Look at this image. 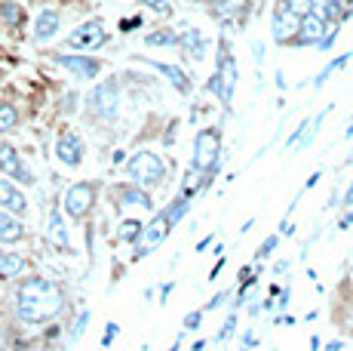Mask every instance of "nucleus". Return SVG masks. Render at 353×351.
<instances>
[{
  "mask_svg": "<svg viewBox=\"0 0 353 351\" xmlns=\"http://www.w3.org/2000/svg\"><path fill=\"white\" fill-rule=\"evenodd\" d=\"M12 312L22 323H31V327H40V323L56 321L59 314L65 312V290L59 287L56 281H46L40 274H31L16 287V296H12Z\"/></svg>",
  "mask_w": 353,
  "mask_h": 351,
  "instance_id": "f257e3e1",
  "label": "nucleus"
},
{
  "mask_svg": "<svg viewBox=\"0 0 353 351\" xmlns=\"http://www.w3.org/2000/svg\"><path fill=\"white\" fill-rule=\"evenodd\" d=\"M123 170L129 176V182L139 185V188H145V191L166 182V164H163V158L154 154V151H135L132 158L126 160Z\"/></svg>",
  "mask_w": 353,
  "mask_h": 351,
  "instance_id": "f03ea898",
  "label": "nucleus"
},
{
  "mask_svg": "<svg viewBox=\"0 0 353 351\" xmlns=\"http://www.w3.org/2000/svg\"><path fill=\"white\" fill-rule=\"evenodd\" d=\"M234 86H236V59L230 56L228 40H221L219 46V62H215L212 77L206 80V90L215 93L221 99V105L230 108V99H234Z\"/></svg>",
  "mask_w": 353,
  "mask_h": 351,
  "instance_id": "7ed1b4c3",
  "label": "nucleus"
},
{
  "mask_svg": "<svg viewBox=\"0 0 353 351\" xmlns=\"http://www.w3.org/2000/svg\"><path fill=\"white\" fill-rule=\"evenodd\" d=\"M86 111L99 120H114L120 111V84L117 80H101L92 86V93L86 96Z\"/></svg>",
  "mask_w": 353,
  "mask_h": 351,
  "instance_id": "20e7f679",
  "label": "nucleus"
},
{
  "mask_svg": "<svg viewBox=\"0 0 353 351\" xmlns=\"http://www.w3.org/2000/svg\"><path fill=\"white\" fill-rule=\"evenodd\" d=\"M96 194H99L96 182H74L62 198L65 213L71 216V219H86V216L92 213V207H96Z\"/></svg>",
  "mask_w": 353,
  "mask_h": 351,
  "instance_id": "39448f33",
  "label": "nucleus"
},
{
  "mask_svg": "<svg viewBox=\"0 0 353 351\" xmlns=\"http://www.w3.org/2000/svg\"><path fill=\"white\" fill-rule=\"evenodd\" d=\"M221 160V133L219 130H200L194 139V170H209V167Z\"/></svg>",
  "mask_w": 353,
  "mask_h": 351,
  "instance_id": "423d86ee",
  "label": "nucleus"
},
{
  "mask_svg": "<svg viewBox=\"0 0 353 351\" xmlns=\"http://www.w3.org/2000/svg\"><path fill=\"white\" fill-rule=\"evenodd\" d=\"M169 231H172V225H169V222L163 219V213H154V219L145 225V231H141L139 244H135L132 262H139V259H145V256H151L154 249H157L163 240L169 238Z\"/></svg>",
  "mask_w": 353,
  "mask_h": 351,
  "instance_id": "0eeeda50",
  "label": "nucleus"
},
{
  "mask_svg": "<svg viewBox=\"0 0 353 351\" xmlns=\"http://www.w3.org/2000/svg\"><path fill=\"white\" fill-rule=\"evenodd\" d=\"M52 62L62 65L65 71H71V77L77 80H96L101 74V62L96 56H83V53H68V56H52Z\"/></svg>",
  "mask_w": 353,
  "mask_h": 351,
  "instance_id": "6e6552de",
  "label": "nucleus"
},
{
  "mask_svg": "<svg viewBox=\"0 0 353 351\" xmlns=\"http://www.w3.org/2000/svg\"><path fill=\"white\" fill-rule=\"evenodd\" d=\"M105 40H108L105 25H101L99 19H92V22H83L80 28H74L71 35H68V46H71V50H99Z\"/></svg>",
  "mask_w": 353,
  "mask_h": 351,
  "instance_id": "1a4fd4ad",
  "label": "nucleus"
},
{
  "mask_svg": "<svg viewBox=\"0 0 353 351\" xmlns=\"http://www.w3.org/2000/svg\"><path fill=\"white\" fill-rule=\"evenodd\" d=\"M0 173L3 176H12V179L19 182V185H34V173L28 170V167H25V160L19 158V151L12 145H0Z\"/></svg>",
  "mask_w": 353,
  "mask_h": 351,
  "instance_id": "9d476101",
  "label": "nucleus"
},
{
  "mask_svg": "<svg viewBox=\"0 0 353 351\" xmlns=\"http://www.w3.org/2000/svg\"><path fill=\"white\" fill-rule=\"evenodd\" d=\"M83 151H86V145H83V139H80L77 133H62V136L56 139V158H59V164L80 167V164H83Z\"/></svg>",
  "mask_w": 353,
  "mask_h": 351,
  "instance_id": "9b49d317",
  "label": "nucleus"
},
{
  "mask_svg": "<svg viewBox=\"0 0 353 351\" xmlns=\"http://www.w3.org/2000/svg\"><path fill=\"white\" fill-rule=\"evenodd\" d=\"M325 31H329V25H325L323 19H316L314 12H307V16H301V22H298V35L292 37V44L295 46H316L325 37Z\"/></svg>",
  "mask_w": 353,
  "mask_h": 351,
  "instance_id": "f8f14e48",
  "label": "nucleus"
},
{
  "mask_svg": "<svg viewBox=\"0 0 353 351\" xmlns=\"http://www.w3.org/2000/svg\"><path fill=\"white\" fill-rule=\"evenodd\" d=\"M0 210L12 213V216L28 213V198H25L16 182H10V179H0Z\"/></svg>",
  "mask_w": 353,
  "mask_h": 351,
  "instance_id": "ddd939ff",
  "label": "nucleus"
},
{
  "mask_svg": "<svg viewBox=\"0 0 353 351\" xmlns=\"http://www.w3.org/2000/svg\"><path fill=\"white\" fill-rule=\"evenodd\" d=\"M298 22H301V19L292 16L289 10L280 6V10L274 12V19H270V35H274L276 44H286V40H292L298 35Z\"/></svg>",
  "mask_w": 353,
  "mask_h": 351,
  "instance_id": "4468645a",
  "label": "nucleus"
},
{
  "mask_svg": "<svg viewBox=\"0 0 353 351\" xmlns=\"http://www.w3.org/2000/svg\"><path fill=\"white\" fill-rule=\"evenodd\" d=\"M59 28H62V16L56 10H40L37 19H34V40L46 44V40H52L59 35Z\"/></svg>",
  "mask_w": 353,
  "mask_h": 351,
  "instance_id": "2eb2a0df",
  "label": "nucleus"
},
{
  "mask_svg": "<svg viewBox=\"0 0 353 351\" xmlns=\"http://www.w3.org/2000/svg\"><path fill=\"white\" fill-rule=\"evenodd\" d=\"M111 194H117V204L120 207H145V210H154V200H151V194L145 191V188H139V185H117Z\"/></svg>",
  "mask_w": 353,
  "mask_h": 351,
  "instance_id": "dca6fc26",
  "label": "nucleus"
},
{
  "mask_svg": "<svg viewBox=\"0 0 353 351\" xmlns=\"http://www.w3.org/2000/svg\"><path fill=\"white\" fill-rule=\"evenodd\" d=\"M310 12H314L316 19H323L325 25H338L347 16V3H344V0H314Z\"/></svg>",
  "mask_w": 353,
  "mask_h": 351,
  "instance_id": "f3484780",
  "label": "nucleus"
},
{
  "mask_svg": "<svg viewBox=\"0 0 353 351\" xmlns=\"http://www.w3.org/2000/svg\"><path fill=\"white\" fill-rule=\"evenodd\" d=\"M25 272H28V259L22 253H12V249L0 253V281H16Z\"/></svg>",
  "mask_w": 353,
  "mask_h": 351,
  "instance_id": "a211bd4d",
  "label": "nucleus"
},
{
  "mask_svg": "<svg viewBox=\"0 0 353 351\" xmlns=\"http://www.w3.org/2000/svg\"><path fill=\"white\" fill-rule=\"evenodd\" d=\"M25 234L28 231H25V222L19 216L0 210V244H19V240H25Z\"/></svg>",
  "mask_w": 353,
  "mask_h": 351,
  "instance_id": "6ab92c4d",
  "label": "nucleus"
},
{
  "mask_svg": "<svg viewBox=\"0 0 353 351\" xmlns=\"http://www.w3.org/2000/svg\"><path fill=\"white\" fill-rule=\"evenodd\" d=\"M148 65H154V68H157L163 77L169 80V84L175 86V90L181 93V96H188V93H191V80H188V74L179 68V65H166V62H157V59H145Z\"/></svg>",
  "mask_w": 353,
  "mask_h": 351,
  "instance_id": "aec40b11",
  "label": "nucleus"
},
{
  "mask_svg": "<svg viewBox=\"0 0 353 351\" xmlns=\"http://www.w3.org/2000/svg\"><path fill=\"white\" fill-rule=\"evenodd\" d=\"M179 44H181V50H185V53H191L194 62H203V59H206L209 44H206V37L200 35V28H191V25H188L185 35L179 37Z\"/></svg>",
  "mask_w": 353,
  "mask_h": 351,
  "instance_id": "412c9836",
  "label": "nucleus"
},
{
  "mask_svg": "<svg viewBox=\"0 0 353 351\" xmlns=\"http://www.w3.org/2000/svg\"><path fill=\"white\" fill-rule=\"evenodd\" d=\"M46 234H50V240L56 244L62 253H71V238H68V228H65V219L59 210L50 213V225H46Z\"/></svg>",
  "mask_w": 353,
  "mask_h": 351,
  "instance_id": "4be33fe9",
  "label": "nucleus"
},
{
  "mask_svg": "<svg viewBox=\"0 0 353 351\" xmlns=\"http://www.w3.org/2000/svg\"><path fill=\"white\" fill-rule=\"evenodd\" d=\"M188 210H191V198H188V194H179V198L163 210V219H166L169 225H179V222L188 216Z\"/></svg>",
  "mask_w": 353,
  "mask_h": 351,
  "instance_id": "5701e85b",
  "label": "nucleus"
},
{
  "mask_svg": "<svg viewBox=\"0 0 353 351\" xmlns=\"http://www.w3.org/2000/svg\"><path fill=\"white\" fill-rule=\"evenodd\" d=\"M0 19L6 22V28H19L25 22V10L16 0H0Z\"/></svg>",
  "mask_w": 353,
  "mask_h": 351,
  "instance_id": "b1692460",
  "label": "nucleus"
},
{
  "mask_svg": "<svg viewBox=\"0 0 353 351\" xmlns=\"http://www.w3.org/2000/svg\"><path fill=\"white\" fill-rule=\"evenodd\" d=\"M141 231H145V222L139 219H123L117 228V240H123V244H139Z\"/></svg>",
  "mask_w": 353,
  "mask_h": 351,
  "instance_id": "393cba45",
  "label": "nucleus"
},
{
  "mask_svg": "<svg viewBox=\"0 0 353 351\" xmlns=\"http://www.w3.org/2000/svg\"><path fill=\"white\" fill-rule=\"evenodd\" d=\"M19 126V108L12 102H0V136L12 133Z\"/></svg>",
  "mask_w": 353,
  "mask_h": 351,
  "instance_id": "a878e982",
  "label": "nucleus"
},
{
  "mask_svg": "<svg viewBox=\"0 0 353 351\" xmlns=\"http://www.w3.org/2000/svg\"><path fill=\"white\" fill-rule=\"evenodd\" d=\"M350 59H353V53H341V56H338L335 62H329V65H325V68H323L320 74H316V80H314V90H323V86H325V80H329L335 71H341L344 65L350 62Z\"/></svg>",
  "mask_w": 353,
  "mask_h": 351,
  "instance_id": "bb28decb",
  "label": "nucleus"
},
{
  "mask_svg": "<svg viewBox=\"0 0 353 351\" xmlns=\"http://www.w3.org/2000/svg\"><path fill=\"white\" fill-rule=\"evenodd\" d=\"M148 46H179V35H175L172 28H163V31H151V35L145 37Z\"/></svg>",
  "mask_w": 353,
  "mask_h": 351,
  "instance_id": "cd10ccee",
  "label": "nucleus"
},
{
  "mask_svg": "<svg viewBox=\"0 0 353 351\" xmlns=\"http://www.w3.org/2000/svg\"><path fill=\"white\" fill-rule=\"evenodd\" d=\"M249 0H215V12L219 16H236V12L246 10Z\"/></svg>",
  "mask_w": 353,
  "mask_h": 351,
  "instance_id": "c85d7f7f",
  "label": "nucleus"
},
{
  "mask_svg": "<svg viewBox=\"0 0 353 351\" xmlns=\"http://www.w3.org/2000/svg\"><path fill=\"white\" fill-rule=\"evenodd\" d=\"M90 312H86V308H83V312H80V317H77V321H74V327H71V333H68V345H74V342H77L80 339V336H83L86 333V323H90Z\"/></svg>",
  "mask_w": 353,
  "mask_h": 351,
  "instance_id": "c756f323",
  "label": "nucleus"
},
{
  "mask_svg": "<svg viewBox=\"0 0 353 351\" xmlns=\"http://www.w3.org/2000/svg\"><path fill=\"white\" fill-rule=\"evenodd\" d=\"M310 6H314V0H283V10H289L292 16H307L310 12Z\"/></svg>",
  "mask_w": 353,
  "mask_h": 351,
  "instance_id": "7c9ffc66",
  "label": "nucleus"
},
{
  "mask_svg": "<svg viewBox=\"0 0 353 351\" xmlns=\"http://www.w3.org/2000/svg\"><path fill=\"white\" fill-rule=\"evenodd\" d=\"M276 244H280V234H270V238H264V244L258 247V256H255V259H268V256L276 249Z\"/></svg>",
  "mask_w": 353,
  "mask_h": 351,
  "instance_id": "2f4dec72",
  "label": "nucleus"
},
{
  "mask_svg": "<svg viewBox=\"0 0 353 351\" xmlns=\"http://www.w3.org/2000/svg\"><path fill=\"white\" fill-rule=\"evenodd\" d=\"M141 3H145L148 10L160 12V16H169V12H172V3H169V0H141Z\"/></svg>",
  "mask_w": 353,
  "mask_h": 351,
  "instance_id": "473e14b6",
  "label": "nucleus"
},
{
  "mask_svg": "<svg viewBox=\"0 0 353 351\" xmlns=\"http://www.w3.org/2000/svg\"><path fill=\"white\" fill-rule=\"evenodd\" d=\"M141 25H145V19H141V16H132V19H123V22H120V31H123V35H129V31L141 28Z\"/></svg>",
  "mask_w": 353,
  "mask_h": 351,
  "instance_id": "72a5a7b5",
  "label": "nucleus"
},
{
  "mask_svg": "<svg viewBox=\"0 0 353 351\" xmlns=\"http://www.w3.org/2000/svg\"><path fill=\"white\" fill-rule=\"evenodd\" d=\"M200 321H203V308H196V312L185 314V330H200Z\"/></svg>",
  "mask_w": 353,
  "mask_h": 351,
  "instance_id": "f704fd0d",
  "label": "nucleus"
},
{
  "mask_svg": "<svg viewBox=\"0 0 353 351\" xmlns=\"http://www.w3.org/2000/svg\"><path fill=\"white\" fill-rule=\"evenodd\" d=\"M228 296H230V293H215L212 299H209L206 305H203V314H206V312H215V308H219V305H225V299H228Z\"/></svg>",
  "mask_w": 353,
  "mask_h": 351,
  "instance_id": "c9c22d12",
  "label": "nucleus"
},
{
  "mask_svg": "<svg viewBox=\"0 0 353 351\" xmlns=\"http://www.w3.org/2000/svg\"><path fill=\"white\" fill-rule=\"evenodd\" d=\"M120 333V327H117V323H108V327H105V336H101V348H108V345H111V342H114V336H117Z\"/></svg>",
  "mask_w": 353,
  "mask_h": 351,
  "instance_id": "e433bc0d",
  "label": "nucleus"
},
{
  "mask_svg": "<svg viewBox=\"0 0 353 351\" xmlns=\"http://www.w3.org/2000/svg\"><path fill=\"white\" fill-rule=\"evenodd\" d=\"M234 327H236V312H230V317L225 321V327H221V333H219V342H225L230 333H234Z\"/></svg>",
  "mask_w": 353,
  "mask_h": 351,
  "instance_id": "4c0bfd02",
  "label": "nucleus"
},
{
  "mask_svg": "<svg viewBox=\"0 0 353 351\" xmlns=\"http://www.w3.org/2000/svg\"><path fill=\"white\" fill-rule=\"evenodd\" d=\"M172 290H175V283H172V281H169V283H163V287H160V302H163V305H166V302H169V296H172Z\"/></svg>",
  "mask_w": 353,
  "mask_h": 351,
  "instance_id": "58836bf2",
  "label": "nucleus"
},
{
  "mask_svg": "<svg viewBox=\"0 0 353 351\" xmlns=\"http://www.w3.org/2000/svg\"><path fill=\"white\" fill-rule=\"evenodd\" d=\"M338 204H341V207H353V182L347 185V191H344V198L338 200Z\"/></svg>",
  "mask_w": 353,
  "mask_h": 351,
  "instance_id": "ea45409f",
  "label": "nucleus"
},
{
  "mask_svg": "<svg viewBox=\"0 0 353 351\" xmlns=\"http://www.w3.org/2000/svg\"><path fill=\"white\" fill-rule=\"evenodd\" d=\"M353 225V210L347 213V216H344V219L341 222H338V231H347V228Z\"/></svg>",
  "mask_w": 353,
  "mask_h": 351,
  "instance_id": "a19ab883",
  "label": "nucleus"
},
{
  "mask_svg": "<svg viewBox=\"0 0 353 351\" xmlns=\"http://www.w3.org/2000/svg\"><path fill=\"white\" fill-rule=\"evenodd\" d=\"M280 234H286V238H292V234H295V225L283 219V222H280Z\"/></svg>",
  "mask_w": 353,
  "mask_h": 351,
  "instance_id": "79ce46f5",
  "label": "nucleus"
},
{
  "mask_svg": "<svg viewBox=\"0 0 353 351\" xmlns=\"http://www.w3.org/2000/svg\"><path fill=\"white\" fill-rule=\"evenodd\" d=\"M221 268H225V256H221V259L215 262V268H212V272H209V281H215V278H219V274H221Z\"/></svg>",
  "mask_w": 353,
  "mask_h": 351,
  "instance_id": "37998d69",
  "label": "nucleus"
},
{
  "mask_svg": "<svg viewBox=\"0 0 353 351\" xmlns=\"http://www.w3.org/2000/svg\"><path fill=\"white\" fill-rule=\"evenodd\" d=\"M209 244H212V234H206V238H203V240H200V244H196V247H194V253H203V249H206Z\"/></svg>",
  "mask_w": 353,
  "mask_h": 351,
  "instance_id": "c03bdc74",
  "label": "nucleus"
},
{
  "mask_svg": "<svg viewBox=\"0 0 353 351\" xmlns=\"http://www.w3.org/2000/svg\"><path fill=\"white\" fill-rule=\"evenodd\" d=\"M252 50H255V62H264V46L261 44H252Z\"/></svg>",
  "mask_w": 353,
  "mask_h": 351,
  "instance_id": "a18cd8bd",
  "label": "nucleus"
},
{
  "mask_svg": "<svg viewBox=\"0 0 353 351\" xmlns=\"http://www.w3.org/2000/svg\"><path fill=\"white\" fill-rule=\"evenodd\" d=\"M320 176H323V173H314L307 182H304V188H316V182H320Z\"/></svg>",
  "mask_w": 353,
  "mask_h": 351,
  "instance_id": "49530a36",
  "label": "nucleus"
},
{
  "mask_svg": "<svg viewBox=\"0 0 353 351\" xmlns=\"http://www.w3.org/2000/svg\"><path fill=\"white\" fill-rule=\"evenodd\" d=\"M276 323H286V327H295V317L286 314V317H276Z\"/></svg>",
  "mask_w": 353,
  "mask_h": 351,
  "instance_id": "de8ad7c7",
  "label": "nucleus"
},
{
  "mask_svg": "<svg viewBox=\"0 0 353 351\" xmlns=\"http://www.w3.org/2000/svg\"><path fill=\"white\" fill-rule=\"evenodd\" d=\"M276 274H283V272H289V262H276V268H274Z\"/></svg>",
  "mask_w": 353,
  "mask_h": 351,
  "instance_id": "09e8293b",
  "label": "nucleus"
},
{
  "mask_svg": "<svg viewBox=\"0 0 353 351\" xmlns=\"http://www.w3.org/2000/svg\"><path fill=\"white\" fill-rule=\"evenodd\" d=\"M310 351H320V336H310Z\"/></svg>",
  "mask_w": 353,
  "mask_h": 351,
  "instance_id": "8fccbe9b",
  "label": "nucleus"
},
{
  "mask_svg": "<svg viewBox=\"0 0 353 351\" xmlns=\"http://www.w3.org/2000/svg\"><path fill=\"white\" fill-rule=\"evenodd\" d=\"M344 139H353V114H350V124H347V130H344Z\"/></svg>",
  "mask_w": 353,
  "mask_h": 351,
  "instance_id": "3c124183",
  "label": "nucleus"
},
{
  "mask_svg": "<svg viewBox=\"0 0 353 351\" xmlns=\"http://www.w3.org/2000/svg\"><path fill=\"white\" fill-rule=\"evenodd\" d=\"M344 348V342H329V348H325V351H341Z\"/></svg>",
  "mask_w": 353,
  "mask_h": 351,
  "instance_id": "603ef678",
  "label": "nucleus"
},
{
  "mask_svg": "<svg viewBox=\"0 0 353 351\" xmlns=\"http://www.w3.org/2000/svg\"><path fill=\"white\" fill-rule=\"evenodd\" d=\"M203 348H206V342H203V339H200V342H194V345H191V351H203Z\"/></svg>",
  "mask_w": 353,
  "mask_h": 351,
  "instance_id": "864d4df0",
  "label": "nucleus"
},
{
  "mask_svg": "<svg viewBox=\"0 0 353 351\" xmlns=\"http://www.w3.org/2000/svg\"><path fill=\"white\" fill-rule=\"evenodd\" d=\"M206 3H215V0H206Z\"/></svg>",
  "mask_w": 353,
  "mask_h": 351,
  "instance_id": "5fc2aeb1",
  "label": "nucleus"
}]
</instances>
